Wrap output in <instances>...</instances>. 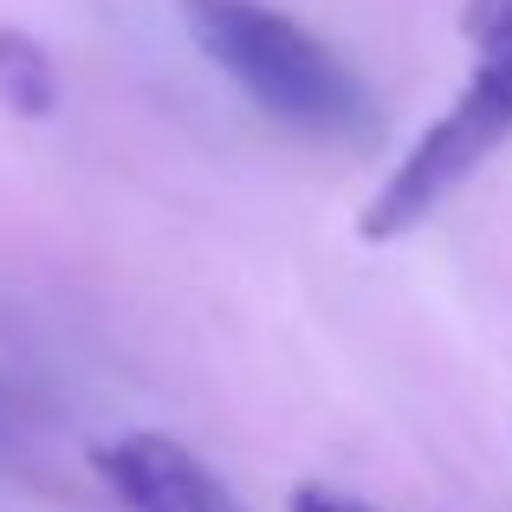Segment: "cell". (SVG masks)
I'll list each match as a JSON object with an SVG mask.
<instances>
[{
  "label": "cell",
  "mask_w": 512,
  "mask_h": 512,
  "mask_svg": "<svg viewBox=\"0 0 512 512\" xmlns=\"http://www.w3.org/2000/svg\"><path fill=\"white\" fill-rule=\"evenodd\" d=\"M91 467L130 512H240L221 474L175 435H150V428L111 435L91 448Z\"/></svg>",
  "instance_id": "obj_3"
},
{
  "label": "cell",
  "mask_w": 512,
  "mask_h": 512,
  "mask_svg": "<svg viewBox=\"0 0 512 512\" xmlns=\"http://www.w3.org/2000/svg\"><path fill=\"white\" fill-rule=\"evenodd\" d=\"M461 33L474 52H512V0H467Z\"/></svg>",
  "instance_id": "obj_5"
},
{
  "label": "cell",
  "mask_w": 512,
  "mask_h": 512,
  "mask_svg": "<svg viewBox=\"0 0 512 512\" xmlns=\"http://www.w3.org/2000/svg\"><path fill=\"white\" fill-rule=\"evenodd\" d=\"M292 512H370L363 500H350L338 487H318V480H299L292 487Z\"/></svg>",
  "instance_id": "obj_6"
},
{
  "label": "cell",
  "mask_w": 512,
  "mask_h": 512,
  "mask_svg": "<svg viewBox=\"0 0 512 512\" xmlns=\"http://www.w3.org/2000/svg\"><path fill=\"white\" fill-rule=\"evenodd\" d=\"M0 104L13 117H52L59 111V65L20 26H0Z\"/></svg>",
  "instance_id": "obj_4"
},
{
  "label": "cell",
  "mask_w": 512,
  "mask_h": 512,
  "mask_svg": "<svg viewBox=\"0 0 512 512\" xmlns=\"http://www.w3.org/2000/svg\"><path fill=\"white\" fill-rule=\"evenodd\" d=\"M512 143V52H474V78L467 91L435 117V124L415 137V150L389 169V182L370 195L357 234L370 247H389V240L415 234L454 188L467 182L493 150Z\"/></svg>",
  "instance_id": "obj_2"
},
{
  "label": "cell",
  "mask_w": 512,
  "mask_h": 512,
  "mask_svg": "<svg viewBox=\"0 0 512 512\" xmlns=\"http://www.w3.org/2000/svg\"><path fill=\"white\" fill-rule=\"evenodd\" d=\"M182 26L201 59L273 124L318 143H370L383 130L370 85L292 13L266 0H182Z\"/></svg>",
  "instance_id": "obj_1"
}]
</instances>
